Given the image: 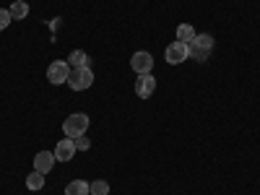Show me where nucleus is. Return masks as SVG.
Wrapping results in <instances>:
<instances>
[{
    "instance_id": "dca6fc26",
    "label": "nucleus",
    "mask_w": 260,
    "mask_h": 195,
    "mask_svg": "<svg viewBox=\"0 0 260 195\" xmlns=\"http://www.w3.org/2000/svg\"><path fill=\"white\" fill-rule=\"evenodd\" d=\"M13 21V16H11V11H6V8H0V31L3 29H8V24Z\"/></svg>"
},
{
    "instance_id": "39448f33",
    "label": "nucleus",
    "mask_w": 260,
    "mask_h": 195,
    "mask_svg": "<svg viewBox=\"0 0 260 195\" xmlns=\"http://www.w3.org/2000/svg\"><path fill=\"white\" fill-rule=\"evenodd\" d=\"M164 55H167V62H169V65H180V62H185V60L190 57V47L182 45V42H172Z\"/></svg>"
},
{
    "instance_id": "2eb2a0df",
    "label": "nucleus",
    "mask_w": 260,
    "mask_h": 195,
    "mask_svg": "<svg viewBox=\"0 0 260 195\" xmlns=\"http://www.w3.org/2000/svg\"><path fill=\"white\" fill-rule=\"evenodd\" d=\"M89 192H91V195H107V192H110V182H104V180H94V182L89 185Z\"/></svg>"
},
{
    "instance_id": "f3484780",
    "label": "nucleus",
    "mask_w": 260,
    "mask_h": 195,
    "mask_svg": "<svg viewBox=\"0 0 260 195\" xmlns=\"http://www.w3.org/2000/svg\"><path fill=\"white\" fill-rule=\"evenodd\" d=\"M73 143H76V151H89V146H91V141L86 138V136H78V138H73Z\"/></svg>"
},
{
    "instance_id": "423d86ee",
    "label": "nucleus",
    "mask_w": 260,
    "mask_h": 195,
    "mask_svg": "<svg viewBox=\"0 0 260 195\" xmlns=\"http://www.w3.org/2000/svg\"><path fill=\"white\" fill-rule=\"evenodd\" d=\"M130 68H133L138 76H146L151 73V68H154V57H151V52H136L133 57H130Z\"/></svg>"
},
{
    "instance_id": "f03ea898",
    "label": "nucleus",
    "mask_w": 260,
    "mask_h": 195,
    "mask_svg": "<svg viewBox=\"0 0 260 195\" xmlns=\"http://www.w3.org/2000/svg\"><path fill=\"white\" fill-rule=\"evenodd\" d=\"M190 55L195 57V60H206L208 55H211V50H213V37L211 34H195V39L190 42Z\"/></svg>"
},
{
    "instance_id": "9d476101",
    "label": "nucleus",
    "mask_w": 260,
    "mask_h": 195,
    "mask_svg": "<svg viewBox=\"0 0 260 195\" xmlns=\"http://www.w3.org/2000/svg\"><path fill=\"white\" fill-rule=\"evenodd\" d=\"M68 65H71V68H89V65H91V57L86 55L83 50H73V52L68 55Z\"/></svg>"
},
{
    "instance_id": "6e6552de",
    "label": "nucleus",
    "mask_w": 260,
    "mask_h": 195,
    "mask_svg": "<svg viewBox=\"0 0 260 195\" xmlns=\"http://www.w3.org/2000/svg\"><path fill=\"white\" fill-rule=\"evenodd\" d=\"M55 151H39L34 156V172H42V175H47V172L55 167Z\"/></svg>"
},
{
    "instance_id": "4468645a",
    "label": "nucleus",
    "mask_w": 260,
    "mask_h": 195,
    "mask_svg": "<svg viewBox=\"0 0 260 195\" xmlns=\"http://www.w3.org/2000/svg\"><path fill=\"white\" fill-rule=\"evenodd\" d=\"M26 187L29 190H42L45 187V175H42V172H31V175L26 177Z\"/></svg>"
},
{
    "instance_id": "9b49d317",
    "label": "nucleus",
    "mask_w": 260,
    "mask_h": 195,
    "mask_svg": "<svg viewBox=\"0 0 260 195\" xmlns=\"http://www.w3.org/2000/svg\"><path fill=\"white\" fill-rule=\"evenodd\" d=\"M65 195H91V192H89V182H86V180H73V182H68V187H65Z\"/></svg>"
},
{
    "instance_id": "ddd939ff",
    "label": "nucleus",
    "mask_w": 260,
    "mask_h": 195,
    "mask_svg": "<svg viewBox=\"0 0 260 195\" xmlns=\"http://www.w3.org/2000/svg\"><path fill=\"white\" fill-rule=\"evenodd\" d=\"M8 11H11V16H13V18H18V21L29 16V6L24 3V0H16V3H13Z\"/></svg>"
},
{
    "instance_id": "f257e3e1",
    "label": "nucleus",
    "mask_w": 260,
    "mask_h": 195,
    "mask_svg": "<svg viewBox=\"0 0 260 195\" xmlns=\"http://www.w3.org/2000/svg\"><path fill=\"white\" fill-rule=\"evenodd\" d=\"M62 130H65V136H68V138L86 136V130H89V115H83V112L68 115V120L62 122Z\"/></svg>"
},
{
    "instance_id": "7ed1b4c3",
    "label": "nucleus",
    "mask_w": 260,
    "mask_h": 195,
    "mask_svg": "<svg viewBox=\"0 0 260 195\" xmlns=\"http://www.w3.org/2000/svg\"><path fill=\"white\" fill-rule=\"evenodd\" d=\"M91 83H94V73H91V68H71L68 86H71L73 91H83V89H89Z\"/></svg>"
},
{
    "instance_id": "0eeeda50",
    "label": "nucleus",
    "mask_w": 260,
    "mask_h": 195,
    "mask_svg": "<svg viewBox=\"0 0 260 195\" xmlns=\"http://www.w3.org/2000/svg\"><path fill=\"white\" fill-rule=\"evenodd\" d=\"M156 91V78L151 76V73H146V76H138V81H136V94L141 96V99H151V94Z\"/></svg>"
},
{
    "instance_id": "1a4fd4ad",
    "label": "nucleus",
    "mask_w": 260,
    "mask_h": 195,
    "mask_svg": "<svg viewBox=\"0 0 260 195\" xmlns=\"http://www.w3.org/2000/svg\"><path fill=\"white\" fill-rule=\"evenodd\" d=\"M73 154H76V143H73V138L65 136V141H57V146H55V159H57V161H71Z\"/></svg>"
},
{
    "instance_id": "f8f14e48",
    "label": "nucleus",
    "mask_w": 260,
    "mask_h": 195,
    "mask_svg": "<svg viewBox=\"0 0 260 195\" xmlns=\"http://www.w3.org/2000/svg\"><path fill=\"white\" fill-rule=\"evenodd\" d=\"M195 39V29L190 24H180L177 26V42H182V45H190V42Z\"/></svg>"
},
{
    "instance_id": "20e7f679",
    "label": "nucleus",
    "mask_w": 260,
    "mask_h": 195,
    "mask_svg": "<svg viewBox=\"0 0 260 195\" xmlns=\"http://www.w3.org/2000/svg\"><path fill=\"white\" fill-rule=\"evenodd\" d=\"M68 76H71V65L65 62V60H55V62H50V68H47V78H50V83H55V86L68 83Z\"/></svg>"
}]
</instances>
